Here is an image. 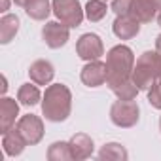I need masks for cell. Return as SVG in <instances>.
Segmentation results:
<instances>
[{"instance_id": "6da1fadb", "label": "cell", "mask_w": 161, "mask_h": 161, "mask_svg": "<svg viewBox=\"0 0 161 161\" xmlns=\"http://www.w3.org/2000/svg\"><path fill=\"white\" fill-rule=\"evenodd\" d=\"M133 68H135V53L129 46L125 44H118L114 46L108 53H106V86L110 89H114L116 86L127 82L133 76Z\"/></svg>"}, {"instance_id": "7a4b0ae2", "label": "cell", "mask_w": 161, "mask_h": 161, "mask_svg": "<svg viewBox=\"0 0 161 161\" xmlns=\"http://www.w3.org/2000/svg\"><path fill=\"white\" fill-rule=\"evenodd\" d=\"M72 112V93L64 84L47 86L42 97V114L47 121L61 123Z\"/></svg>"}, {"instance_id": "3957f363", "label": "cell", "mask_w": 161, "mask_h": 161, "mask_svg": "<svg viewBox=\"0 0 161 161\" xmlns=\"http://www.w3.org/2000/svg\"><path fill=\"white\" fill-rule=\"evenodd\" d=\"M133 82L140 91H148L153 82L161 78V55L159 51H144L136 61L133 68Z\"/></svg>"}, {"instance_id": "277c9868", "label": "cell", "mask_w": 161, "mask_h": 161, "mask_svg": "<svg viewBox=\"0 0 161 161\" xmlns=\"http://www.w3.org/2000/svg\"><path fill=\"white\" fill-rule=\"evenodd\" d=\"M110 119L119 129H131L140 119V106L135 101H121V99H118L110 106Z\"/></svg>"}, {"instance_id": "5b68a950", "label": "cell", "mask_w": 161, "mask_h": 161, "mask_svg": "<svg viewBox=\"0 0 161 161\" xmlns=\"http://www.w3.org/2000/svg\"><path fill=\"white\" fill-rule=\"evenodd\" d=\"M51 6L55 17L70 29L80 27L86 17V10L82 8L80 0H51Z\"/></svg>"}, {"instance_id": "8992f818", "label": "cell", "mask_w": 161, "mask_h": 161, "mask_svg": "<svg viewBox=\"0 0 161 161\" xmlns=\"http://www.w3.org/2000/svg\"><path fill=\"white\" fill-rule=\"evenodd\" d=\"M76 53L84 61H97V59H101L104 55V44H103L99 34L86 32L76 42Z\"/></svg>"}, {"instance_id": "52a82bcc", "label": "cell", "mask_w": 161, "mask_h": 161, "mask_svg": "<svg viewBox=\"0 0 161 161\" xmlns=\"http://www.w3.org/2000/svg\"><path fill=\"white\" fill-rule=\"evenodd\" d=\"M15 129L21 133V136L27 140L29 146H36L44 138V121H42V118H38L34 114L21 116L15 123Z\"/></svg>"}, {"instance_id": "ba28073f", "label": "cell", "mask_w": 161, "mask_h": 161, "mask_svg": "<svg viewBox=\"0 0 161 161\" xmlns=\"http://www.w3.org/2000/svg\"><path fill=\"white\" fill-rule=\"evenodd\" d=\"M42 38L46 42L47 47L51 49H59L63 47L68 38H70V27H66L61 21H49L42 27Z\"/></svg>"}, {"instance_id": "9c48e42d", "label": "cell", "mask_w": 161, "mask_h": 161, "mask_svg": "<svg viewBox=\"0 0 161 161\" xmlns=\"http://www.w3.org/2000/svg\"><path fill=\"white\" fill-rule=\"evenodd\" d=\"M106 76H108L106 63H103L99 59L97 61H87V64L80 72V80H82V84L87 86V87H101L103 84H106Z\"/></svg>"}, {"instance_id": "30bf717a", "label": "cell", "mask_w": 161, "mask_h": 161, "mask_svg": "<svg viewBox=\"0 0 161 161\" xmlns=\"http://www.w3.org/2000/svg\"><path fill=\"white\" fill-rule=\"evenodd\" d=\"M68 146H70V153H72V159L76 161H84V159H89L95 152V142L89 135L86 133H76L70 140H68Z\"/></svg>"}, {"instance_id": "8fae6325", "label": "cell", "mask_w": 161, "mask_h": 161, "mask_svg": "<svg viewBox=\"0 0 161 161\" xmlns=\"http://www.w3.org/2000/svg\"><path fill=\"white\" fill-rule=\"evenodd\" d=\"M19 116V103L10 97L0 99V133H8L15 127V119Z\"/></svg>"}, {"instance_id": "7c38bea8", "label": "cell", "mask_w": 161, "mask_h": 161, "mask_svg": "<svg viewBox=\"0 0 161 161\" xmlns=\"http://www.w3.org/2000/svg\"><path fill=\"white\" fill-rule=\"evenodd\" d=\"M112 31L119 40H131L140 32V21L136 17H133L131 14L129 15H116Z\"/></svg>"}, {"instance_id": "4fadbf2b", "label": "cell", "mask_w": 161, "mask_h": 161, "mask_svg": "<svg viewBox=\"0 0 161 161\" xmlns=\"http://www.w3.org/2000/svg\"><path fill=\"white\" fill-rule=\"evenodd\" d=\"M29 76L36 86H49L53 76H55V68L47 59H38L31 64Z\"/></svg>"}, {"instance_id": "5bb4252c", "label": "cell", "mask_w": 161, "mask_h": 161, "mask_svg": "<svg viewBox=\"0 0 161 161\" xmlns=\"http://www.w3.org/2000/svg\"><path fill=\"white\" fill-rule=\"evenodd\" d=\"M161 10V0H135L131 15L136 17L140 23H152Z\"/></svg>"}, {"instance_id": "9a60e30c", "label": "cell", "mask_w": 161, "mask_h": 161, "mask_svg": "<svg viewBox=\"0 0 161 161\" xmlns=\"http://www.w3.org/2000/svg\"><path fill=\"white\" fill-rule=\"evenodd\" d=\"M25 146H29V144H27V140L21 136V133H19L15 127H14L12 131H8V133L2 135V148H4V153H6V155L17 157V155L23 153Z\"/></svg>"}, {"instance_id": "2e32d148", "label": "cell", "mask_w": 161, "mask_h": 161, "mask_svg": "<svg viewBox=\"0 0 161 161\" xmlns=\"http://www.w3.org/2000/svg\"><path fill=\"white\" fill-rule=\"evenodd\" d=\"M19 32V17L14 14H6L0 19V44H10Z\"/></svg>"}, {"instance_id": "e0dca14e", "label": "cell", "mask_w": 161, "mask_h": 161, "mask_svg": "<svg viewBox=\"0 0 161 161\" xmlns=\"http://www.w3.org/2000/svg\"><path fill=\"white\" fill-rule=\"evenodd\" d=\"M25 12L34 21H46L49 17V14L53 12V6L49 0H31L25 8Z\"/></svg>"}, {"instance_id": "ac0fdd59", "label": "cell", "mask_w": 161, "mask_h": 161, "mask_svg": "<svg viewBox=\"0 0 161 161\" xmlns=\"http://www.w3.org/2000/svg\"><path fill=\"white\" fill-rule=\"evenodd\" d=\"M42 93L38 89V86L32 82V84H23L17 91V101L23 104V106H34L42 101Z\"/></svg>"}, {"instance_id": "d6986e66", "label": "cell", "mask_w": 161, "mask_h": 161, "mask_svg": "<svg viewBox=\"0 0 161 161\" xmlns=\"http://www.w3.org/2000/svg\"><path fill=\"white\" fill-rule=\"evenodd\" d=\"M97 157L99 159H114V161H125L127 157H129V153H127V150L119 144V142H108V144H104L101 150H99V153H97Z\"/></svg>"}, {"instance_id": "ffe728a7", "label": "cell", "mask_w": 161, "mask_h": 161, "mask_svg": "<svg viewBox=\"0 0 161 161\" xmlns=\"http://www.w3.org/2000/svg\"><path fill=\"white\" fill-rule=\"evenodd\" d=\"M108 14V6L104 0H89L86 4V17L91 21V23H97L101 19H104Z\"/></svg>"}, {"instance_id": "44dd1931", "label": "cell", "mask_w": 161, "mask_h": 161, "mask_svg": "<svg viewBox=\"0 0 161 161\" xmlns=\"http://www.w3.org/2000/svg\"><path fill=\"white\" fill-rule=\"evenodd\" d=\"M47 159L49 161H68V159H72L68 142H63V140L53 142L47 148Z\"/></svg>"}, {"instance_id": "7402d4cb", "label": "cell", "mask_w": 161, "mask_h": 161, "mask_svg": "<svg viewBox=\"0 0 161 161\" xmlns=\"http://www.w3.org/2000/svg\"><path fill=\"white\" fill-rule=\"evenodd\" d=\"M112 91H114V95H116L118 99H121V101H135L140 89H138V87L135 86L133 78H131V80H127V82H123V84L116 86V87H114Z\"/></svg>"}, {"instance_id": "603a6c76", "label": "cell", "mask_w": 161, "mask_h": 161, "mask_svg": "<svg viewBox=\"0 0 161 161\" xmlns=\"http://www.w3.org/2000/svg\"><path fill=\"white\" fill-rule=\"evenodd\" d=\"M133 4H135V0H112L110 10L116 15H129L133 12Z\"/></svg>"}, {"instance_id": "cb8c5ba5", "label": "cell", "mask_w": 161, "mask_h": 161, "mask_svg": "<svg viewBox=\"0 0 161 161\" xmlns=\"http://www.w3.org/2000/svg\"><path fill=\"white\" fill-rule=\"evenodd\" d=\"M15 6H21V8H27V4L31 2V0H14Z\"/></svg>"}, {"instance_id": "d4e9b609", "label": "cell", "mask_w": 161, "mask_h": 161, "mask_svg": "<svg viewBox=\"0 0 161 161\" xmlns=\"http://www.w3.org/2000/svg\"><path fill=\"white\" fill-rule=\"evenodd\" d=\"M155 49H157V51H159V55H161V34L155 38Z\"/></svg>"}, {"instance_id": "484cf974", "label": "cell", "mask_w": 161, "mask_h": 161, "mask_svg": "<svg viewBox=\"0 0 161 161\" xmlns=\"http://www.w3.org/2000/svg\"><path fill=\"white\" fill-rule=\"evenodd\" d=\"M8 8H10V0H2V10L0 12H8Z\"/></svg>"}, {"instance_id": "4316f807", "label": "cell", "mask_w": 161, "mask_h": 161, "mask_svg": "<svg viewBox=\"0 0 161 161\" xmlns=\"http://www.w3.org/2000/svg\"><path fill=\"white\" fill-rule=\"evenodd\" d=\"M157 23H159V27H161V10H159V14H157Z\"/></svg>"}, {"instance_id": "83f0119b", "label": "cell", "mask_w": 161, "mask_h": 161, "mask_svg": "<svg viewBox=\"0 0 161 161\" xmlns=\"http://www.w3.org/2000/svg\"><path fill=\"white\" fill-rule=\"evenodd\" d=\"M159 131H161V118H159Z\"/></svg>"}, {"instance_id": "f1b7e54d", "label": "cell", "mask_w": 161, "mask_h": 161, "mask_svg": "<svg viewBox=\"0 0 161 161\" xmlns=\"http://www.w3.org/2000/svg\"><path fill=\"white\" fill-rule=\"evenodd\" d=\"M157 82H159V87H161V78H159V80H157Z\"/></svg>"}]
</instances>
